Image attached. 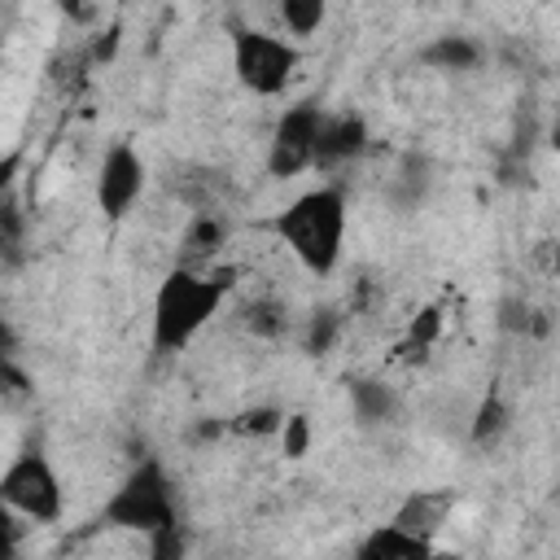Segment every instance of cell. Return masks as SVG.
<instances>
[{
	"label": "cell",
	"instance_id": "cell-1",
	"mask_svg": "<svg viewBox=\"0 0 560 560\" xmlns=\"http://www.w3.org/2000/svg\"><path fill=\"white\" fill-rule=\"evenodd\" d=\"M228 302V280L201 267H175L162 276L149 315V341L158 354L184 350Z\"/></svg>",
	"mask_w": 560,
	"mask_h": 560
},
{
	"label": "cell",
	"instance_id": "cell-2",
	"mask_svg": "<svg viewBox=\"0 0 560 560\" xmlns=\"http://www.w3.org/2000/svg\"><path fill=\"white\" fill-rule=\"evenodd\" d=\"M346 192L337 184H315L276 214V232L311 276H332L346 245Z\"/></svg>",
	"mask_w": 560,
	"mask_h": 560
},
{
	"label": "cell",
	"instance_id": "cell-3",
	"mask_svg": "<svg viewBox=\"0 0 560 560\" xmlns=\"http://www.w3.org/2000/svg\"><path fill=\"white\" fill-rule=\"evenodd\" d=\"M101 521L109 529H127V534H153L162 525L175 521V490H171V477L158 459H140L118 486L114 494L105 499L101 508Z\"/></svg>",
	"mask_w": 560,
	"mask_h": 560
},
{
	"label": "cell",
	"instance_id": "cell-4",
	"mask_svg": "<svg viewBox=\"0 0 560 560\" xmlns=\"http://www.w3.org/2000/svg\"><path fill=\"white\" fill-rule=\"evenodd\" d=\"M298 44L289 35H271L258 26H245L232 35V70L245 92L254 96H280L298 74Z\"/></svg>",
	"mask_w": 560,
	"mask_h": 560
},
{
	"label": "cell",
	"instance_id": "cell-5",
	"mask_svg": "<svg viewBox=\"0 0 560 560\" xmlns=\"http://www.w3.org/2000/svg\"><path fill=\"white\" fill-rule=\"evenodd\" d=\"M0 499L13 516H22L31 525H52L66 508L61 477L44 451H22L18 459H9V468L0 477Z\"/></svg>",
	"mask_w": 560,
	"mask_h": 560
},
{
	"label": "cell",
	"instance_id": "cell-6",
	"mask_svg": "<svg viewBox=\"0 0 560 560\" xmlns=\"http://www.w3.org/2000/svg\"><path fill=\"white\" fill-rule=\"evenodd\" d=\"M324 109L315 101H298L280 114L271 140H267V175L276 179H293L302 171L315 166V149H319V131H324Z\"/></svg>",
	"mask_w": 560,
	"mask_h": 560
},
{
	"label": "cell",
	"instance_id": "cell-7",
	"mask_svg": "<svg viewBox=\"0 0 560 560\" xmlns=\"http://www.w3.org/2000/svg\"><path fill=\"white\" fill-rule=\"evenodd\" d=\"M144 158L131 149V144H114L105 158H101V171H96V210L105 219H122L140 192H144Z\"/></svg>",
	"mask_w": 560,
	"mask_h": 560
},
{
	"label": "cell",
	"instance_id": "cell-8",
	"mask_svg": "<svg viewBox=\"0 0 560 560\" xmlns=\"http://www.w3.org/2000/svg\"><path fill=\"white\" fill-rule=\"evenodd\" d=\"M455 490H446V486H429V490H411L398 508H394V516H389V525H398L407 538H416V542H433L442 529H446V521H451V512H455Z\"/></svg>",
	"mask_w": 560,
	"mask_h": 560
},
{
	"label": "cell",
	"instance_id": "cell-9",
	"mask_svg": "<svg viewBox=\"0 0 560 560\" xmlns=\"http://www.w3.org/2000/svg\"><path fill=\"white\" fill-rule=\"evenodd\" d=\"M363 149H368V122H363L359 114H328V118H324V131H319L315 166H319V171L346 166V162L363 158Z\"/></svg>",
	"mask_w": 560,
	"mask_h": 560
},
{
	"label": "cell",
	"instance_id": "cell-10",
	"mask_svg": "<svg viewBox=\"0 0 560 560\" xmlns=\"http://www.w3.org/2000/svg\"><path fill=\"white\" fill-rule=\"evenodd\" d=\"M420 61L429 70H446V74H464L481 66V44L472 35H438L420 48Z\"/></svg>",
	"mask_w": 560,
	"mask_h": 560
},
{
	"label": "cell",
	"instance_id": "cell-11",
	"mask_svg": "<svg viewBox=\"0 0 560 560\" xmlns=\"http://www.w3.org/2000/svg\"><path fill=\"white\" fill-rule=\"evenodd\" d=\"M346 394H350V411L359 424H385L398 411V394L376 376H354L346 385Z\"/></svg>",
	"mask_w": 560,
	"mask_h": 560
},
{
	"label": "cell",
	"instance_id": "cell-12",
	"mask_svg": "<svg viewBox=\"0 0 560 560\" xmlns=\"http://www.w3.org/2000/svg\"><path fill=\"white\" fill-rule=\"evenodd\" d=\"M433 542H416V538H407L398 525H376V529H368L363 538H359V547H354V560H420L424 551H429Z\"/></svg>",
	"mask_w": 560,
	"mask_h": 560
},
{
	"label": "cell",
	"instance_id": "cell-13",
	"mask_svg": "<svg viewBox=\"0 0 560 560\" xmlns=\"http://www.w3.org/2000/svg\"><path fill=\"white\" fill-rule=\"evenodd\" d=\"M508 424H512V407L503 402V394L499 389H490L481 402H477V411H472V424H468V438H472V446H499V438L508 433Z\"/></svg>",
	"mask_w": 560,
	"mask_h": 560
},
{
	"label": "cell",
	"instance_id": "cell-14",
	"mask_svg": "<svg viewBox=\"0 0 560 560\" xmlns=\"http://www.w3.org/2000/svg\"><path fill=\"white\" fill-rule=\"evenodd\" d=\"M223 219H214V214H197L192 223H188V232H184V258L188 262H179V267H197L201 258H210L219 245H223Z\"/></svg>",
	"mask_w": 560,
	"mask_h": 560
},
{
	"label": "cell",
	"instance_id": "cell-15",
	"mask_svg": "<svg viewBox=\"0 0 560 560\" xmlns=\"http://www.w3.org/2000/svg\"><path fill=\"white\" fill-rule=\"evenodd\" d=\"M276 18H280V26L289 35H315L324 26V18H328V4L324 0H284L276 9Z\"/></svg>",
	"mask_w": 560,
	"mask_h": 560
},
{
	"label": "cell",
	"instance_id": "cell-16",
	"mask_svg": "<svg viewBox=\"0 0 560 560\" xmlns=\"http://www.w3.org/2000/svg\"><path fill=\"white\" fill-rule=\"evenodd\" d=\"M144 542H149V560H188V534H184L179 516L171 525L153 529Z\"/></svg>",
	"mask_w": 560,
	"mask_h": 560
},
{
	"label": "cell",
	"instance_id": "cell-17",
	"mask_svg": "<svg viewBox=\"0 0 560 560\" xmlns=\"http://www.w3.org/2000/svg\"><path fill=\"white\" fill-rule=\"evenodd\" d=\"M306 446H311V420H306L302 411H298V416H284V424H280V451H284L289 459H302Z\"/></svg>",
	"mask_w": 560,
	"mask_h": 560
},
{
	"label": "cell",
	"instance_id": "cell-18",
	"mask_svg": "<svg viewBox=\"0 0 560 560\" xmlns=\"http://www.w3.org/2000/svg\"><path fill=\"white\" fill-rule=\"evenodd\" d=\"M337 311H315L311 315V324H306V350H315V354H328V346H332V337H337Z\"/></svg>",
	"mask_w": 560,
	"mask_h": 560
},
{
	"label": "cell",
	"instance_id": "cell-19",
	"mask_svg": "<svg viewBox=\"0 0 560 560\" xmlns=\"http://www.w3.org/2000/svg\"><path fill=\"white\" fill-rule=\"evenodd\" d=\"M438 319H442L438 311H424V315H420V319L411 324V341H420V350H424V346L433 341V332H438Z\"/></svg>",
	"mask_w": 560,
	"mask_h": 560
},
{
	"label": "cell",
	"instance_id": "cell-20",
	"mask_svg": "<svg viewBox=\"0 0 560 560\" xmlns=\"http://www.w3.org/2000/svg\"><path fill=\"white\" fill-rule=\"evenodd\" d=\"M420 560H459V556H455V551H433V547H429Z\"/></svg>",
	"mask_w": 560,
	"mask_h": 560
},
{
	"label": "cell",
	"instance_id": "cell-21",
	"mask_svg": "<svg viewBox=\"0 0 560 560\" xmlns=\"http://www.w3.org/2000/svg\"><path fill=\"white\" fill-rule=\"evenodd\" d=\"M547 140H551V149L560 153V114H556V122H551V136H547Z\"/></svg>",
	"mask_w": 560,
	"mask_h": 560
}]
</instances>
